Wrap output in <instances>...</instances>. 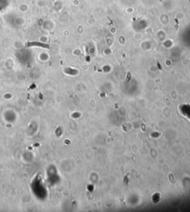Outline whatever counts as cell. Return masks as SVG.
<instances>
[{
	"instance_id": "cell-1",
	"label": "cell",
	"mask_w": 190,
	"mask_h": 212,
	"mask_svg": "<svg viewBox=\"0 0 190 212\" xmlns=\"http://www.w3.org/2000/svg\"><path fill=\"white\" fill-rule=\"evenodd\" d=\"M34 45H37V46H39V47H45V48H49L48 44H43V43L31 42V43H28V44H27V46H28V47H30V46H34Z\"/></svg>"
}]
</instances>
